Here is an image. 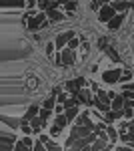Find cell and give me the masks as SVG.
<instances>
[{
  "mask_svg": "<svg viewBox=\"0 0 134 151\" xmlns=\"http://www.w3.org/2000/svg\"><path fill=\"white\" fill-rule=\"evenodd\" d=\"M60 55H62V65H64V67H68V69H70V67H74V63H76V55H74V50H72V48H62V50H60Z\"/></svg>",
  "mask_w": 134,
  "mask_h": 151,
  "instance_id": "obj_6",
  "label": "cell"
},
{
  "mask_svg": "<svg viewBox=\"0 0 134 151\" xmlns=\"http://www.w3.org/2000/svg\"><path fill=\"white\" fill-rule=\"evenodd\" d=\"M96 101H98V103H104V105H110V107H112V97H110V93H106V91H102V89H98V91H96Z\"/></svg>",
  "mask_w": 134,
  "mask_h": 151,
  "instance_id": "obj_12",
  "label": "cell"
},
{
  "mask_svg": "<svg viewBox=\"0 0 134 151\" xmlns=\"http://www.w3.org/2000/svg\"><path fill=\"white\" fill-rule=\"evenodd\" d=\"M112 8L116 12H126L128 10V0H112Z\"/></svg>",
  "mask_w": 134,
  "mask_h": 151,
  "instance_id": "obj_13",
  "label": "cell"
},
{
  "mask_svg": "<svg viewBox=\"0 0 134 151\" xmlns=\"http://www.w3.org/2000/svg\"><path fill=\"white\" fill-rule=\"evenodd\" d=\"M78 107H70V109H66V117L68 121H72V119H78Z\"/></svg>",
  "mask_w": 134,
  "mask_h": 151,
  "instance_id": "obj_18",
  "label": "cell"
},
{
  "mask_svg": "<svg viewBox=\"0 0 134 151\" xmlns=\"http://www.w3.org/2000/svg\"><path fill=\"white\" fill-rule=\"evenodd\" d=\"M38 113H40V109H38L36 105H32V107H28V109H26V115H24L22 119H24V121H32Z\"/></svg>",
  "mask_w": 134,
  "mask_h": 151,
  "instance_id": "obj_14",
  "label": "cell"
},
{
  "mask_svg": "<svg viewBox=\"0 0 134 151\" xmlns=\"http://www.w3.org/2000/svg\"><path fill=\"white\" fill-rule=\"evenodd\" d=\"M78 45H80V40L76 38V36H74V38H72V40L68 42V48H72V50H76V48H78Z\"/></svg>",
  "mask_w": 134,
  "mask_h": 151,
  "instance_id": "obj_30",
  "label": "cell"
},
{
  "mask_svg": "<svg viewBox=\"0 0 134 151\" xmlns=\"http://www.w3.org/2000/svg\"><path fill=\"white\" fill-rule=\"evenodd\" d=\"M130 79H132V70H130V69H124L122 70V77H120V83H124V85H126Z\"/></svg>",
  "mask_w": 134,
  "mask_h": 151,
  "instance_id": "obj_20",
  "label": "cell"
},
{
  "mask_svg": "<svg viewBox=\"0 0 134 151\" xmlns=\"http://www.w3.org/2000/svg\"><path fill=\"white\" fill-rule=\"evenodd\" d=\"M38 139H40V141H42V143L46 145V149H48V151H64L62 147H60V145H58V143H56V141L48 139V135H40Z\"/></svg>",
  "mask_w": 134,
  "mask_h": 151,
  "instance_id": "obj_9",
  "label": "cell"
},
{
  "mask_svg": "<svg viewBox=\"0 0 134 151\" xmlns=\"http://www.w3.org/2000/svg\"><path fill=\"white\" fill-rule=\"evenodd\" d=\"M38 8L46 12L48 8H50V0H38Z\"/></svg>",
  "mask_w": 134,
  "mask_h": 151,
  "instance_id": "obj_27",
  "label": "cell"
},
{
  "mask_svg": "<svg viewBox=\"0 0 134 151\" xmlns=\"http://www.w3.org/2000/svg\"><path fill=\"white\" fill-rule=\"evenodd\" d=\"M78 99H80V103H84V105H94L96 103V99H92V93H90L88 89H80Z\"/></svg>",
  "mask_w": 134,
  "mask_h": 151,
  "instance_id": "obj_8",
  "label": "cell"
},
{
  "mask_svg": "<svg viewBox=\"0 0 134 151\" xmlns=\"http://www.w3.org/2000/svg\"><path fill=\"white\" fill-rule=\"evenodd\" d=\"M54 48H56V45H54V42H48V45H46V48H44L46 57H52V55H54Z\"/></svg>",
  "mask_w": 134,
  "mask_h": 151,
  "instance_id": "obj_24",
  "label": "cell"
},
{
  "mask_svg": "<svg viewBox=\"0 0 134 151\" xmlns=\"http://www.w3.org/2000/svg\"><path fill=\"white\" fill-rule=\"evenodd\" d=\"M38 87V79L36 77H28V81H26V89H36Z\"/></svg>",
  "mask_w": 134,
  "mask_h": 151,
  "instance_id": "obj_22",
  "label": "cell"
},
{
  "mask_svg": "<svg viewBox=\"0 0 134 151\" xmlns=\"http://www.w3.org/2000/svg\"><path fill=\"white\" fill-rule=\"evenodd\" d=\"M106 52H108V57L112 58V60H116V63H118V60H120V57H118V52H116V50H114V48H106Z\"/></svg>",
  "mask_w": 134,
  "mask_h": 151,
  "instance_id": "obj_25",
  "label": "cell"
},
{
  "mask_svg": "<svg viewBox=\"0 0 134 151\" xmlns=\"http://www.w3.org/2000/svg\"><path fill=\"white\" fill-rule=\"evenodd\" d=\"M46 14H48V20H50V22H60V20L68 18V16H64V12L56 10V8H48V10H46Z\"/></svg>",
  "mask_w": 134,
  "mask_h": 151,
  "instance_id": "obj_7",
  "label": "cell"
},
{
  "mask_svg": "<svg viewBox=\"0 0 134 151\" xmlns=\"http://www.w3.org/2000/svg\"><path fill=\"white\" fill-rule=\"evenodd\" d=\"M116 14H118V12L112 8V4H106V6H102L100 10H98V20H100V22H106V24H108L112 18L116 16Z\"/></svg>",
  "mask_w": 134,
  "mask_h": 151,
  "instance_id": "obj_3",
  "label": "cell"
},
{
  "mask_svg": "<svg viewBox=\"0 0 134 151\" xmlns=\"http://www.w3.org/2000/svg\"><path fill=\"white\" fill-rule=\"evenodd\" d=\"M120 77H122V70L120 69H110L102 73V81L108 83V85H114V83H120Z\"/></svg>",
  "mask_w": 134,
  "mask_h": 151,
  "instance_id": "obj_4",
  "label": "cell"
},
{
  "mask_svg": "<svg viewBox=\"0 0 134 151\" xmlns=\"http://www.w3.org/2000/svg\"><path fill=\"white\" fill-rule=\"evenodd\" d=\"M4 6H24L22 0H2Z\"/></svg>",
  "mask_w": 134,
  "mask_h": 151,
  "instance_id": "obj_23",
  "label": "cell"
},
{
  "mask_svg": "<svg viewBox=\"0 0 134 151\" xmlns=\"http://www.w3.org/2000/svg\"><path fill=\"white\" fill-rule=\"evenodd\" d=\"M74 36H76V30H64V32H58V36H56V40H54L56 48H58V50L66 48L68 42H70Z\"/></svg>",
  "mask_w": 134,
  "mask_h": 151,
  "instance_id": "obj_1",
  "label": "cell"
},
{
  "mask_svg": "<svg viewBox=\"0 0 134 151\" xmlns=\"http://www.w3.org/2000/svg\"><path fill=\"white\" fill-rule=\"evenodd\" d=\"M80 151H92V145H90V143H88V145H84V147H82V149H80Z\"/></svg>",
  "mask_w": 134,
  "mask_h": 151,
  "instance_id": "obj_38",
  "label": "cell"
},
{
  "mask_svg": "<svg viewBox=\"0 0 134 151\" xmlns=\"http://www.w3.org/2000/svg\"><path fill=\"white\" fill-rule=\"evenodd\" d=\"M26 6H30V8L38 6V0H26Z\"/></svg>",
  "mask_w": 134,
  "mask_h": 151,
  "instance_id": "obj_37",
  "label": "cell"
},
{
  "mask_svg": "<svg viewBox=\"0 0 134 151\" xmlns=\"http://www.w3.org/2000/svg\"><path fill=\"white\" fill-rule=\"evenodd\" d=\"M122 91H124V93H128V91H134V83H126Z\"/></svg>",
  "mask_w": 134,
  "mask_h": 151,
  "instance_id": "obj_34",
  "label": "cell"
},
{
  "mask_svg": "<svg viewBox=\"0 0 134 151\" xmlns=\"http://www.w3.org/2000/svg\"><path fill=\"white\" fill-rule=\"evenodd\" d=\"M22 143H24V145H26V147H30V149H32V147H34L32 139H30V137H28V135H26V137H24V139H22Z\"/></svg>",
  "mask_w": 134,
  "mask_h": 151,
  "instance_id": "obj_32",
  "label": "cell"
},
{
  "mask_svg": "<svg viewBox=\"0 0 134 151\" xmlns=\"http://www.w3.org/2000/svg\"><path fill=\"white\" fill-rule=\"evenodd\" d=\"M64 151H74V149H72V147H66V149H64Z\"/></svg>",
  "mask_w": 134,
  "mask_h": 151,
  "instance_id": "obj_42",
  "label": "cell"
},
{
  "mask_svg": "<svg viewBox=\"0 0 134 151\" xmlns=\"http://www.w3.org/2000/svg\"><path fill=\"white\" fill-rule=\"evenodd\" d=\"M116 151H134V147H128V145H120V147H116Z\"/></svg>",
  "mask_w": 134,
  "mask_h": 151,
  "instance_id": "obj_36",
  "label": "cell"
},
{
  "mask_svg": "<svg viewBox=\"0 0 134 151\" xmlns=\"http://www.w3.org/2000/svg\"><path fill=\"white\" fill-rule=\"evenodd\" d=\"M90 8H92V10H100L102 2H100V0H92V2H90Z\"/></svg>",
  "mask_w": 134,
  "mask_h": 151,
  "instance_id": "obj_31",
  "label": "cell"
},
{
  "mask_svg": "<svg viewBox=\"0 0 134 151\" xmlns=\"http://www.w3.org/2000/svg\"><path fill=\"white\" fill-rule=\"evenodd\" d=\"M64 6H66V10H74V8H76V2H74V0H70V2H66V4H64Z\"/></svg>",
  "mask_w": 134,
  "mask_h": 151,
  "instance_id": "obj_33",
  "label": "cell"
},
{
  "mask_svg": "<svg viewBox=\"0 0 134 151\" xmlns=\"http://www.w3.org/2000/svg\"><path fill=\"white\" fill-rule=\"evenodd\" d=\"M122 22H124V12H118L110 22H108V28H110V30H118V28L122 26Z\"/></svg>",
  "mask_w": 134,
  "mask_h": 151,
  "instance_id": "obj_11",
  "label": "cell"
},
{
  "mask_svg": "<svg viewBox=\"0 0 134 151\" xmlns=\"http://www.w3.org/2000/svg\"><path fill=\"white\" fill-rule=\"evenodd\" d=\"M34 151H48V149H46V145L40 139H36L34 141Z\"/></svg>",
  "mask_w": 134,
  "mask_h": 151,
  "instance_id": "obj_26",
  "label": "cell"
},
{
  "mask_svg": "<svg viewBox=\"0 0 134 151\" xmlns=\"http://www.w3.org/2000/svg\"><path fill=\"white\" fill-rule=\"evenodd\" d=\"M56 125H60V127L64 129V127L68 125V117L62 115V113H60V115H56Z\"/></svg>",
  "mask_w": 134,
  "mask_h": 151,
  "instance_id": "obj_19",
  "label": "cell"
},
{
  "mask_svg": "<svg viewBox=\"0 0 134 151\" xmlns=\"http://www.w3.org/2000/svg\"><path fill=\"white\" fill-rule=\"evenodd\" d=\"M88 50H90V47H88V42L84 40V45H82V57H86V55H88Z\"/></svg>",
  "mask_w": 134,
  "mask_h": 151,
  "instance_id": "obj_35",
  "label": "cell"
},
{
  "mask_svg": "<svg viewBox=\"0 0 134 151\" xmlns=\"http://www.w3.org/2000/svg\"><path fill=\"white\" fill-rule=\"evenodd\" d=\"M2 151H12V145H4V147H2Z\"/></svg>",
  "mask_w": 134,
  "mask_h": 151,
  "instance_id": "obj_39",
  "label": "cell"
},
{
  "mask_svg": "<svg viewBox=\"0 0 134 151\" xmlns=\"http://www.w3.org/2000/svg\"><path fill=\"white\" fill-rule=\"evenodd\" d=\"M42 107H44V109H50V111H54V107H56V95L52 93L50 97H46L44 103H42Z\"/></svg>",
  "mask_w": 134,
  "mask_h": 151,
  "instance_id": "obj_17",
  "label": "cell"
},
{
  "mask_svg": "<svg viewBox=\"0 0 134 151\" xmlns=\"http://www.w3.org/2000/svg\"><path fill=\"white\" fill-rule=\"evenodd\" d=\"M100 2H106V4H112V0H100Z\"/></svg>",
  "mask_w": 134,
  "mask_h": 151,
  "instance_id": "obj_41",
  "label": "cell"
},
{
  "mask_svg": "<svg viewBox=\"0 0 134 151\" xmlns=\"http://www.w3.org/2000/svg\"><path fill=\"white\" fill-rule=\"evenodd\" d=\"M50 133H52V135L56 137V135H60V133H62V127H60V125H56V123H54V125L50 127Z\"/></svg>",
  "mask_w": 134,
  "mask_h": 151,
  "instance_id": "obj_29",
  "label": "cell"
},
{
  "mask_svg": "<svg viewBox=\"0 0 134 151\" xmlns=\"http://www.w3.org/2000/svg\"><path fill=\"white\" fill-rule=\"evenodd\" d=\"M124 103H126V95H114L112 97V109L114 111H122Z\"/></svg>",
  "mask_w": 134,
  "mask_h": 151,
  "instance_id": "obj_10",
  "label": "cell"
},
{
  "mask_svg": "<svg viewBox=\"0 0 134 151\" xmlns=\"http://www.w3.org/2000/svg\"><path fill=\"white\" fill-rule=\"evenodd\" d=\"M46 12H40V14H36V16H30L28 18V28L30 30H36V28H42L44 26V22H46Z\"/></svg>",
  "mask_w": 134,
  "mask_h": 151,
  "instance_id": "obj_5",
  "label": "cell"
},
{
  "mask_svg": "<svg viewBox=\"0 0 134 151\" xmlns=\"http://www.w3.org/2000/svg\"><path fill=\"white\" fill-rule=\"evenodd\" d=\"M106 133H108V137H110L112 145H114L116 141L120 139V133H118V129H116V127H112V125H108V127H106Z\"/></svg>",
  "mask_w": 134,
  "mask_h": 151,
  "instance_id": "obj_15",
  "label": "cell"
},
{
  "mask_svg": "<svg viewBox=\"0 0 134 151\" xmlns=\"http://www.w3.org/2000/svg\"><path fill=\"white\" fill-rule=\"evenodd\" d=\"M50 113H52V111H50V109H44V107H42V109H40V113H38V115H40V119L44 121V127H46V121H48Z\"/></svg>",
  "mask_w": 134,
  "mask_h": 151,
  "instance_id": "obj_21",
  "label": "cell"
},
{
  "mask_svg": "<svg viewBox=\"0 0 134 151\" xmlns=\"http://www.w3.org/2000/svg\"><path fill=\"white\" fill-rule=\"evenodd\" d=\"M30 125H32L34 133H40V131H42V127H44V121L40 119V115H36L32 121H30Z\"/></svg>",
  "mask_w": 134,
  "mask_h": 151,
  "instance_id": "obj_16",
  "label": "cell"
},
{
  "mask_svg": "<svg viewBox=\"0 0 134 151\" xmlns=\"http://www.w3.org/2000/svg\"><path fill=\"white\" fill-rule=\"evenodd\" d=\"M14 151H30V147H26L22 141H18V143L14 145Z\"/></svg>",
  "mask_w": 134,
  "mask_h": 151,
  "instance_id": "obj_28",
  "label": "cell"
},
{
  "mask_svg": "<svg viewBox=\"0 0 134 151\" xmlns=\"http://www.w3.org/2000/svg\"><path fill=\"white\" fill-rule=\"evenodd\" d=\"M126 97H130V99H134V91H128V93H124Z\"/></svg>",
  "mask_w": 134,
  "mask_h": 151,
  "instance_id": "obj_40",
  "label": "cell"
},
{
  "mask_svg": "<svg viewBox=\"0 0 134 151\" xmlns=\"http://www.w3.org/2000/svg\"><path fill=\"white\" fill-rule=\"evenodd\" d=\"M84 85H86V79H72V81H66L64 83V89H66L70 95H74V97H78V91L80 89H84Z\"/></svg>",
  "mask_w": 134,
  "mask_h": 151,
  "instance_id": "obj_2",
  "label": "cell"
}]
</instances>
